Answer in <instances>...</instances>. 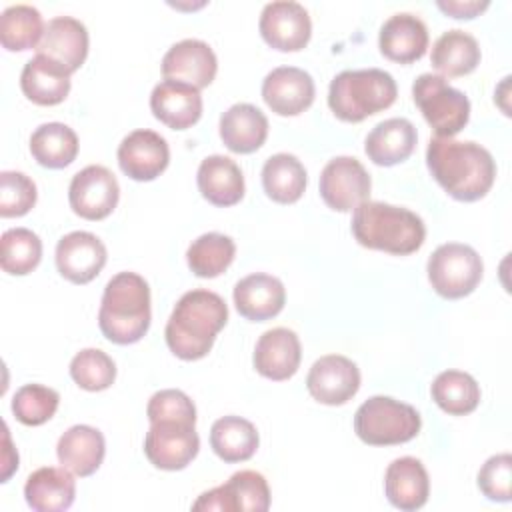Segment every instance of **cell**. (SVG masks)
<instances>
[{"instance_id":"25","label":"cell","mask_w":512,"mask_h":512,"mask_svg":"<svg viewBox=\"0 0 512 512\" xmlns=\"http://www.w3.org/2000/svg\"><path fill=\"white\" fill-rule=\"evenodd\" d=\"M104 454L106 442L102 432L88 424H76L68 428L56 444L58 462L80 478L94 474L100 468Z\"/></svg>"},{"instance_id":"39","label":"cell","mask_w":512,"mask_h":512,"mask_svg":"<svg viewBox=\"0 0 512 512\" xmlns=\"http://www.w3.org/2000/svg\"><path fill=\"white\" fill-rule=\"evenodd\" d=\"M60 404V394L42 384H24L12 398V412L24 426H40L48 422Z\"/></svg>"},{"instance_id":"6","label":"cell","mask_w":512,"mask_h":512,"mask_svg":"<svg viewBox=\"0 0 512 512\" xmlns=\"http://www.w3.org/2000/svg\"><path fill=\"white\" fill-rule=\"evenodd\" d=\"M422 426L414 406L390 396H372L354 414L356 436L370 446H394L410 442Z\"/></svg>"},{"instance_id":"31","label":"cell","mask_w":512,"mask_h":512,"mask_svg":"<svg viewBox=\"0 0 512 512\" xmlns=\"http://www.w3.org/2000/svg\"><path fill=\"white\" fill-rule=\"evenodd\" d=\"M210 446L228 464L250 460L258 448L256 426L242 416H222L210 428Z\"/></svg>"},{"instance_id":"27","label":"cell","mask_w":512,"mask_h":512,"mask_svg":"<svg viewBox=\"0 0 512 512\" xmlns=\"http://www.w3.org/2000/svg\"><path fill=\"white\" fill-rule=\"evenodd\" d=\"M266 136L268 118L254 104H234L220 116V138L236 154L256 152L266 142Z\"/></svg>"},{"instance_id":"12","label":"cell","mask_w":512,"mask_h":512,"mask_svg":"<svg viewBox=\"0 0 512 512\" xmlns=\"http://www.w3.org/2000/svg\"><path fill=\"white\" fill-rule=\"evenodd\" d=\"M260 36L268 46L280 52L302 50L312 34L308 10L292 0H276L262 8Z\"/></svg>"},{"instance_id":"9","label":"cell","mask_w":512,"mask_h":512,"mask_svg":"<svg viewBox=\"0 0 512 512\" xmlns=\"http://www.w3.org/2000/svg\"><path fill=\"white\" fill-rule=\"evenodd\" d=\"M196 424L184 420H158L150 422L144 438V454L160 470L186 468L200 450Z\"/></svg>"},{"instance_id":"33","label":"cell","mask_w":512,"mask_h":512,"mask_svg":"<svg viewBox=\"0 0 512 512\" xmlns=\"http://www.w3.org/2000/svg\"><path fill=\"white\" fill-rule=\"evenodd\" d=\"M30 152L44 168H66L78 156V136L62 122H46L32 132Z\"/></svg>"},{"instance_id":"45","label":"cell","mask_w":512,"mask_h":512,"mask_svg":"<svg viewBox=\"0 0 512 512\" xmlns=\"http://www.w3.org/2000/svg\"><path fill=\"white\" fill-rule=\"evenodd\" d=\"M18 470V452L14 450L8 434V426H4V454H2V474L0 482H8L12 472Z\"/></svg>"},{"instance_id":"28","label":"cell","mask_w":512,"mask_h":512,"mask_svg":"<svg viewBox=\"0 0 512 512\" xmlns=\"http://www.w3.org/2000/svg\"><path fill=\"white\" fill-rule=\"evenodd\" d=\"M196 182L200 194L214 206H234L244 196L240 166L222 154H212L200 162Z\"/></svg>"},{"instance_id":"43","label":"cell","mask_w":512,"mask_h":512,"mask_svg":"<svg viewBox=\"0 0 512 512\" xmlns=\"http://www.w3.org/2000/svg\"><path fill=\"white\" fill-rule=\"evenodd\" d=\"M146 416L150 422L158 420H184L196 424V406L188 394L176 388H166L148 400Z\"/></svg>"},{"instance_id":"2","label":"cell","mask_w":512,"mask_h":512,"mask_svg":"<svg viewBox=\"0 0 512 512\" xmlns=\"http://www.w3.org/2000/svg\"><path fill=\"white\" fill-rule=\"evenodd\" d=\"M228 322L224 298L212 290L196 288L180 296L164 330L170 352L182 360L204 358Z\"/></svg>"},{"instance_id":"22","label":"cell","mask_w":512,"mask_h":512,"mask_svg":"<svg viewBox=\"0 0 512 512\" xmlns=\"http://www.w3.org/2000/svg\"><path fill=\"white\" fill-rule=\"evenodd\" d=\"M388 502L404 512H414L428 502L430 480L424 464L414 456H402L388 464L384 474Z\"/></svg>"},{"instance_id":"11","label":"cell","mask_w":512,"mask_h":512,"mask_svg":"<svg viewBox=\"0 0 512 512\" xmlns=\"http://www.w3.org/2000/svg\"><path fill=\"white\" fill-rule=\"evenodd\" d=\"M120 198L116 176L100 164H92L74 174L68 188V202L74 214L84 220H102L112 214Z\"/></svg>"},{"instance_id":"36","label":"cell","mask_w":512,"mask_h":512,"mask_svg":"<svg viewBox=\"0 0 512 512\" xmlns=\"http://www.w3.org/2000/svg\"><path fill=\"white\" fill-rule=\"evenodd\" d=\"M234 256V240L220 232H206L198 236L186 250V262L198 278L220 276L232 264Z\"/></svg>"},{"instance_id":"18","label":"cell","mask_w":512,"mask_h":512,"mask_svg":"<svg viewBox=\"0 0 512 512\" xmlns=\"http://www.w3.org/2000/svg\"><path fill=\"white\" fill-rule=\"evenodd\" d=\"M302 360L300 340L290 328L266 330L254 348V368L268 380H288L298 372Z\"/></svg>"},{"instance_id":"4","label":"cell","mask_w":512,"mask_h":512,"mask_svg":"<svg viewBox=\"0 0 512 512\" xmlns=\"http://www.w3.org/2000/svg\"><path fill=\"white\" fill-rule=\"evenodd\" d=\"M150 288L136 272H118L104 286L98 326L114 344H134L150 328Z\"/></svg>"},{"instance_id":"10","label":"cell","mask_w":512,"mask_h":512,"mask_svg":"<svg viewBox=\"0 0 512 512\" xmlns=\"http://www.w3.org/2000/svg\"><path fill=\"white\" fill-rule=\"evenodd\" d=\"M372 188L370 174L352 156L332 158L320 174V196L336 212H350L368 200Z\"/></svg>"},{"instance_id":"41","label":"cell","mask_w":512,"mask_h":512,"mask_svg":"<svg viewBox=\"0 0 512 512\" xmlns=\"http://www.w3.org/2000/svg\"><path fill=\"white\" fill-rule=\"evenodd\" d=\"M38 192L30 176L16 170L0 174V216L16 218L28 214L36 204Z\"/></svg>"},{"instance_id":"15","label":"cell","mask_w":512,"mask_h":512,"mask_svg":"<svg viewBox=\"0 0 512 512\" xmlns=\"http://www.w3.org/2000/svg\"><path fill=\"white\" fill-rule=\"evenodd\" d=\"M218 70V60L210 44L198 38H186L168 48L162 58L164 80L190 84L198 90L212 84Z\"/></svg>"},{"instance_id":"44","label":"cell","mask_w":512,"mask_h":512,"mask_svg":"<svg viewBox=\"0 0 512 512\" xmlns=\"http://www.w3.org/2000/svg\"><path fill=\"white\" fill-rule=\"evenodd\" d=\"M436 6L452 18L470 20V18H476L478 14H482L490 6V2L488 0H438Z\"/></svg>"},{"instance_id":"26","label":"cell","mask_w":512,"mask_h":512,"mask_svg":"<svg viewBox=\"0 0 512 512\" xmlns=\"http://www.w3.org/2000/svg\"><path fill=\"white\" fill-rule=\"evenodd\" d=\"M76 496V480L72 472L54 466L34 470L24 484L26 504L36 512H64Z\"/></svg>"},{"instance_id":"13","label":"cell","mask_w":512,"mask_h":512,"mask_svg":"<svg viewBox=\"0 0 512 512\" xmlns=\"http://www.w3.org/2000/svg\"><path fill=\"white\" fill-rule=\"evenodd\" d=\"M310 396L326 406L346 404L360 388L358 366L342 354H326L318 358L306 376Z\"/></svg>"},{"instance_id":"30","label":"cell","mask_w":512,"mask_h":512,"mask_svg":"<svg viewBox=\"0 0 512 512\" xmlns=\"http://www.w3.org/2000/svg\"><path fill=\"white\" fill-rule=\"evenodd\" d=\"M430 62L440 76H466L480 64V46L472 34L454 28L438 36Z\"/></svg>"},{"instance_id":"40","label":"cell","mask_w":512,"mask_h":512,"mask_svg":"<svg viewBox=\"0 0 512 512\" xmlns=\"http://www.w3.org/2000/svg\"><path fill=\"white\" fill-rule=\"evenodd\" d=\"M70 376L80 388L100 392L114 384L116 364L106 352L98 348H84L72 358Z\"/></svg>"},{"instance_id":"23","label":"cell","mask_w":512,"mask_h":512,"mask_svg":"<svg viewBox=\"0 0 512 512\" xmlns=\"http://www.w3.org/2000/svg\"><path fill=\"white\" fill-rule=\"evenodd\" d=\"M36 52L76 72L88 56V30L72 16H56L48 20Z\"/></svg>"},{"instance_id":"32","label":"cell","mask_w":512,"mask_h":512,"mask_svg":"<svg viewBox=\"0 0 512 512\" xmlns=\"http://www.w3.org/2000/svg\"><path fill=\"white\" fill-rule=\"evenodd\" d=\"M306 182V168L294 154H274L262 166L264 192L278 204H294L300 200Z\"/></svg>"},{"instance_id":"42","label":"cell","mask_w":512,"mask_h":512,"mask_svg":"<svg viewBox=\"0 0 512 512\" xmlns=\"http://www.w3.org/2000/svg\"><path fill=\"white\" fill-rule=\"evenodd\" d=\"M478 488L492 502H510L512 496V456L508 452L490 456L478 472Z\"/></svg>"},{"instance_id":"38","label":"cell","mask_w":512,"mask_h":512,"mask_svg":"<svg viewBox=\"0 0 512 512\" xmlns=\"http://www.w3.org/2000/svg\"><path fill=\"white\" fill-rule=\"evenodd\" d=\"M42 260V240L28 228H10L0 238V266L12 276L30 274Z\"/></svg>"},{"instance_id":"17","label":"cell","mask_w":512,"mask_h":512,"mask_svg":"<svg viewBox=\"0 0 512 512\" xmlns=\"http://www.w3.org/2000/svg\"><path fill=\"white\" fill-rule=\"evenodd\" d=\"M312 76L296 66H278L262 82V98L278 116H298L314 102Z\"/></svg>"},{"instance_id":"5","label":"cell","mask_w":512,"mask_h":512,"mask_svg":"<svg viewBox=\"0 0 512 512\" xmlns=\"http://www.w3.org/2000/svg\"><path fill=\"white\" fill-rule=\"evenodd\" d=\"M396 80L380 68L344 70L330 82L328 106L344 122H362L394 104Z\"/></svg>"},{"instance_id":"1","label":"cell","mask_w":512,"mask_h":512,"mask_svg":"<svg viewBox=\"0 0 512 512\" xmlns=\"http://www.w3.org/2000/svg\"><path fill=\"white\" fill-rule=\"evenodd\" d=\"M426 164L432 178L460 202L484 198L496 178L492 154L472 140L434 136L426 148Z\"/></svg>"},{"instance_id":"34","label":"cell","mask_w":512,"mask_h":512,"mask_svg":"<svg viewBox=\"0 0 512 512\" xmlns=\"http://www.w3.org/2000/svg\"><path fill=\"white\" fill-rule=\"evenodd\" d=\"M432 400L452 416H464L476 410L480 404L478 382L462 370L440 372L430 386Z\"/></svg>"},{"instance_id":"19","label":"cell","mask_w":512,"mask_h":512,"mask_svg":"<svg viewBox=\"0 0 512 512\" xmlns=\"http://www.w3.org/2000/svg\"><path fill=\"white\" fill-rule=\"evenodd\" d=\"M150 110L168 128L186 130L202 116V96L190 84L162 80L150 94Z\"/></svg>"},{"instance_id":"21","label":"cell","mask_w":512,"mask_h":512,"mask_svg":"<svg viewBox=\"0 0 512 512\" xmlns=\"http://www.w3.org/2000/svg\"><path fill=\"white\" fill-rule=\"evenodd\" d=\"M380 52L400 64H410L420 60L428 48V28L426 24L410 12L392 14L380 28L378 34Z\"/></svg>"},{"instance_id":"29","label":"cell","mask_w":512,"mask_h":512,"mask_svg":"<svg viewBox=\"0 0 512 512\" xmlns=\"http://www.w3.org/2000/svg\"><path fill=\"white\" fill-rule=\"evenodd\" d=\"M418 134L410 120L388 118L378 122L366 136V156L378 166H394L404 162L416 146Z\"/></svg>"},{"instance_id":"14","label":"cell","mask_w":512,"mask_h":512,"mask_svg":"<svg viewBox=\"0 0 512 512\" xmlns=\"http://www.w3.org/2000/svg\"><path fill=\"white\" fill-rule=\"evenodd\" d=\"M168 162V142L154 130H134L124 136L118 146L120 170L136 182H150L158 178L166 170Z\"/></svg>"},{"instance_id":"3","label":"cell","mask_w":512,"mask_h":512,"mask_svg":"<svg viewBox=\"0 0 512 512\" xmlns=\"http://www.w3.org/2000/svg\"><path fill=\"white\" fill-rule=\"evenodd\" d=\"M350 228L360 246L398 256L416 252L426 238V226L416 212L372 200L354 208Z\"/></svg>"},{"instance_id":"35","label":"cell","mask_w":512,"mask_h":512,"mask_svg":"<svg viewBox=\"0 0 512 512\" xmlns=\"http://www.w3.org/2000/svg\"><path fill=\"white\" fill-rule=\"evenodd\" d=\"M46 24L42 14L30 4L8 6L0 14V44L10 52L36 48L42 40Z\"/></svg>"},{"instance_id":"37","label":"cell","mask_w":512,"mask_h":512,"mask_svg":"<svg viewBox=\"0 0 512 512\" xmlns=\"http://www.w3.org/2000/svg\"><path fill=\"white\" fill-rule=\"evenodd\" d=\"M224 494V512H266L270 508V488L256 470L234 472L220 486Z\"/></svg>"},{"instance_id":"16","label":"cell","mask_w":512,"mask_h":512,"mask_svg":"<svg viewBox=\"0 0 512 512\" xmlns=\"http://www.w3.org/2000/svg\"><path fill=\"white\" fill-rule=\"evenodd\" d=\"M106 258V246L92 232L76 230L56 244V268L72 284L92 282L104 268Z\"/></svg>"},{"instance_id":"20","label":"cell","mask_w":512,"mask_h":512,"mask_svg":"<svg viewBox=\"0 0 512 512\" xmlns=\"http://www.w3.org/2000/svg\"><path fill=\"white\" fill-rule=\"evenodd\" d=\"M234 306L250 322H264L278 316L286 302L284 284L270 274H248L234 286Z\"/></svg>"},{"instance_id":"7","label":"cell","mask_w":512,"mask_h":512,"mask_svg":"<svg viewBox=\"0 0 512 512\" xmlns=\"http://www.w3.org/2000/svg\"><path fill=\"white\" fill-rule=\"evenodd\" d=\"M412 98L436 136L454 138L470 118V100L440 74H420L412 84Z\"/></svg>"},{"instance_id":"8","label":"cell","mask_w":512,"mask_h":512,"mask_svg":"<svg viewBox=\"0 0 512 512\" xmlns=\"http://www.w3.org/2000/svg\"><path fill=\"white\" fill-rule=\"evenodd\" d=\"M426 272L438 296L456 300L474 292L482 280L484 264L472 246L446 242L432 252Z\"/></svg>"},{"instance_id":"24","label":"cell","mask_w":512,"mask_h":512,"mask_svg":"<svg viewBox=\"0 0 512 512\" xmlns=\"http://www.w3.org/2000/svg\"><path fill=\"white\" fill-rule=\"evenodd\" d=\"M70 70L42 54L28 60L20 74V88L24 96L38 106H56L66 100L70 92Z\"/></svg>"}]
</instances>
